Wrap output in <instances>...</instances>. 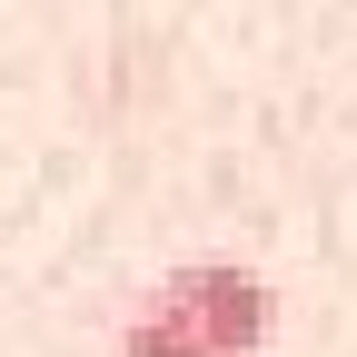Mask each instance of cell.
Listing matches in <instances>:
<instances>
[{"label": "cell", "mask_w": 357, "mask_h": 357, "mask_svg": "<svg viewBox=\"0 0 357 357\" xmlns=\"http://www.w3.org/2000/svg\"><path fill=\"white\" fill-rule=\"evenodd\" d=\"M268 318H278V298H268L258 268L189 258V268H169V278L129 307L119 357H258L268 347Z\"/></svg>", "instance_id": "6da1fadb"}]
</instances>
